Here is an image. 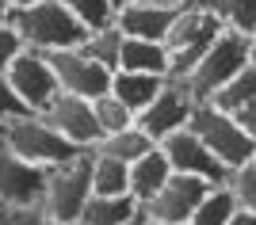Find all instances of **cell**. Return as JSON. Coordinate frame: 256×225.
<instances>
[{
	"instance_id": "32",
	"label": "cell",
	"mask_w": 256,
	"mask_h": 225,
	"mask_svg": "<svg viewBox=\"0 0 256 225\" xmlns=\"http://www.w3.org/2000/svg\"><path fill=\"white\" fill-rule=\"evenodd\" d=\"M160 4H172V8H195V4H206V0H160Z\"/></svg>"
},
{
	"instance_id": "11",
	"label": "cell",
	"mask_w": 256,
	"mask_h": 225,
	"mask_svg": "<svg viewBox=\"0 0 256 225\" xmlns=\"http://www.w3.org/2000/svg\"><path fill=\"white\" fill-rule=\"evenodd\" d=\"M214 191V183L203 180V176H192V172H172L168 183L153 195L150 203L142 206L150 218H164V222H184L195 214V206L203 203L206 195Z\"/></svg>"
},
{
	"instance_id": "6",
	"label": "cell",
	"mask_w": 256,
	"mask_h": 225,
	"mask_svg": "<svg viewBox=\"0 0 256 225\" xmlns=\"http://www.w3.org/2000/svg\"><path fill=\"white\" fill-rule=\"evenodd\" d=\"M188 126H192L195 134H199V138H203L234 172L256 161V138L241 126V122H237L234 115H230V111L214 107L210 99L195 103V115H192V122H188Z\"/></svg>"
},
{
	"instance_id": "22",
	"label": "cell",
	"mask_w": 256,
	"mask_h": 225,
	"mask_svg": "<svg viewBox=\"0 0 256 225\" xmlns=\"http://www.w3.org/2000/svg\"><path fill=\"white\" fill-rule=\"evenodd\" d=\"M237 210H241L237 191L230 187V183H222V187H214L203 203L195 206V214L188 218V225H230Z\"/></svg>"
},
{
	"instance_id": "19",
	"label": "cell",
	"mask_w": 256,
	"mask_h": 225,
	"mask_svg": "<svg viewBox=\"0 0 256 225\" xmlns=\"http://www.w3.org/2000/svg\"><path fill=\"white\" fill-rule=\"evenodd\" d=\"M92 149H96V153H107V157H118V161H126V164H134L138 157H146L150 149H157V141H153L150 134L134 122V126L118 130V134H104Z\"/></svg>"
},
{
	"instance_id": "20",
	"label": "cell",
	"mask_w": 256,
	"mask_h": 225,
	"mask_svg": "<svg viewBox=\"0 0 256 225\" xmlns=\"http://www.w3.org/2000/svg\"><path fill=\"white\" fill-rule=\"evenodd\" d=\"M92 195H130V164L92 149Z\"/></svg>"
},
{
	"instance_id": "12",
	"label": "cell",
	"mask_w": 256,
	"mask_h": 225,
	"mask_svg": "<svg viewBox=\"0 0 256 225\" xmlns=\"http://www.w3.org/2000/svg\"><path fill=\"white\" fill-rule=\"evenodd\" d=\"M46 195V168L23 161L0 141V210L8 206H38Z\"/></svg>"
},
{
	"instance_id": "13",
	"label": "cell",
	"mask_w": 256,
	"mask_h": 225,
	"mask_svg": "<svg viewBox=\"0 0 256 225\" xmlns=\"http://www.w3.org/2000/svg\"><path fill=\"white\" fill-rule=\"evenodd\" d=\"M38 115H42L58 134H65L73 145H80V149H92V145L104 138V130H100V122H96V107H92V99H84V96L62 92V96L54 99L50 107H42Z\"/></svg>"
},
{
	"instance_id": "4",
	"label": "cell",
	"mask_w": 256,
	"mask_h": 225,
	"mask_svg": "<svg viewBox=\"0 0 256 225\" xmlns=\"http://www.w3.org/2000/svg\"><path fill=\"white\" fill-rule=\"evenodd\" d=\"M248 65H252L248 61V34L226 27V31L218 34V42L206 50L203 61L195 65L184 80H188V88H192V96L203 103V99H214L237 73H245Z\"/></svg>"
},
{
	"instance_id": "21",
	"label": "cell",
	"mask_w": 256,
	"mask_h": 225,
	"mask_svg": "<svg viewBox=\"0 0 256 225\" xmlns=\"http://www.w3.org/2000/svg\"><path fill=\"white\" fill-rule=\"evenodd\" d=\"M210 103H214V107H222V111H230L234 118L256 111V65H248L245 73H237L234 80L210 99Z\"/></svg>"
},
{
	"instance_id": "26",
	"label": "cell",
	"mask_w": 256,
	"mask_h": 225,
	"mask_svg": "<svg viewBox=\"0 0 256 225\" xmlns=\"http://www.w3.org/2000/svg\"><path fill=\"white\" fill-rule=\"evenodd\" d=\"M218 15H222L226 27H234L241 34L256 31V0H206Z\"/></svg>"
},
{
	"instance_id": "34",
	"label": "cell",
	"mask_w": 256,
	"mask_h": 225,
	"mask_svg": "<svg viewBox=\"0 0 256 225\" xmlns=\"http://www.w3.org/2000/svg\"><path fill=\"white\" fill-rule=\"evenodd\" d=\"M146 225H184V222H164V218H150L146 214Z\"/></svg>"
},
{
	"instance_id": "36",
	"label": "cell",
	"mask_w": 256,
	"mask_h": 225,
	"mask_svg": "<svg viewBox=\"0 0 256 225\" xmlns=\"http://www.w3.org/2000/svg\"><path fill=\"white\" fill-rule=\"evenodd\" d=\"M111 4H115V11H122V8H130L134 0H111Z\"/></svg>"
},
{
	"instance_id": "33",
	"label": "cell",
	"mask_w": 256,
	"mask_h": 225,
	"mask_svg": "<svg viewBox=\"0 0 256 225\" xmlns=\"http://www.w3.org/2000/svg\"><path fill=\"white\" fill-rule=\"evenodd\" d=\"M248 61H252V65H256V31H252V34H248Z\"/></svg>"
},
{
	"instance_id": "23",
	"label": "cell",
	"mask_w": 256,
	"mask_h": 225,
	"mask_svg": "<svg viewBox=\"0 0 256 225\" xmlns=\"http://www.w3.org/2000/svg\"><path fill=\"white\" fill-rule=\"evenodd\" d=\"M122 46H126V31L118 27V23H111V27H100V31L88 34L84 50L92 57H96L100 65H107L111 73L118 69V61H122Z\"/></svg>"
},
{
	"instance_id": "30",
	"label": "cell",
	"mask_w": 256,
	"mask_h": 225,
	"mask_svg": "<svg viewBox=\"0 0 256 225\" xmlns=\"http://www.w3.org/2000/svg\"><path fill=\"white\" fill-rule=\"evenodd\" d=\"M230 187L237 191V203L256 214V164L237 168V172H234V180H230Z\"/></svg>"
},
{
	"instance_id": "37",
	"label": "cell",
	"mask_w": 256,
	"mask_h": 225,
	"mask_svg": "<svg viewBox=\"0 0 256 225\" xmlns=\"http://www.w3.org/2000/svg\"><path fill=\"white\" fill-rule=\"evenodd\" d=\"M27 4H38V0H12V8H27Z\"/></svg>"
},
{
	"instance_id": "25",
	"label": "cell",
	"mask_w": 256,
	"mask_h": 225,
	"mask_svg": "<svg viewBox=\"0 0 256 225\" xmlns=\"http://www.w3.org/2000/svg\"><path fill=\"white\" fill-rule=\"evenodd\" d=\"M62 4L73 11L80 23H84L88 31H100V27L118 23V11H115V4H111V0H62Z\"/></svg>"
},
{
	"instance_id": "24",
	"label": "cell",
	"mask_w": 256,
	"mask_h": 225,
	"mask_svg": "<svg viewBox=\"0 0 256 225\" xmlns=\"http://www.w3.org/2000/svg\"><path fill=\"white\" fill-rule=\"evenodd\" d=\"M92 107H96V122H100V130L104 134H118V130H126V126H134L138 122V115L122 103V99L115 96V92H104V96H96L92 99Z\"/></svg>"
},
{
	"instance_id": "9",
	"label": "cell",
	"mask_w": 256,
	"mask_h": 225,
	"mask_svg": "<svg viewBox=\"0 0 256 225\" xmlns=\"http://www.w3.org/2000/svg\"><path fill=\"white\" fill-rule=\"evenodd\" d=\"M4 76L12 80V88L23 96V103H27L31 111L50 107L54 99L62 96V80H58V73H54L46 50H31V46H27V50L12 61V69Z\"/></svg>"
},
{
	"instance_id": "5",
	"label": "cell",
	"mask_w": 256,
	"mask_h": 225,
	"mask_svg": "<svg viewBox=\"0 0 256 225\" xmlns=\"http://www.w3.org/2000/svg\"><path fill=\"white\" fill-rule=\"evenodd\" d=\"M88 199H92V149L76 153L73 161H65V164L46 168L42 206L58 222L76 225L80 214H84V206H88Z\"/></svg>"
},
{
	"instance_id": "16",
	"label": "cell",
	"mask_w": 256,
	"mask_h": 225,
	"mask_svg": "<svg viewBox=\"0 0 256 225\" xmlns=\"http://www.w3.org/2000/svg\"><path fill=\"white\" fill-rule=\"evenodd\" d=\"M164 80H168V76H157V73H126V69H118V73L111 76V92H115V96L122 99L134 115H142V111L160 96Z\"/></svg>"
},
{
	"instance_id": "1",
	"label": "cell",
	"mask_w": 256,
	"mask_h": 225,
	"mask_svg": "<svg viewBox=\"0 0 256 225\" xmlns=\"http://www.w3.org/2000/svg\"><path fill=\"white\" fill-rule=\"evenodd\" d=\"M8 23L23 34V42L31 50H76L92 34L62 0H38L27 8H12Z\"/></svg>"
},
{
	"instance_id": "15",
	"label": "cell",
	"mask_w": 256,
	"mask_h": 225,
	"mask_svg": "<svg viewBox=\"0 0 256 225\" xmlns=\"http://www.w3.org/2000/svg\"><path fill=\"white\" fill-rule=\"evenodd\" d=\"M168 176H172V161L164 157V149L157 145V149H150L146 157H138V161L130 164V195L146 206L153 195L168 183Z\"/></svg>"
},
{
	"instance_id": "3",
	"label": "cell",
	"mask_w": 256,
	"mask_h": 225,
	"mask_svg": "<svg viewBox=\"0 0 256 225\" xmlns=\"http://www.w3.org/2000/svg\"><path fill=\"white\" fill-rule=\"evenodd\" d=\"M0 141H4L16 157L38 164V168H54V164H65V161H73L76 153H84L80 145H73V141L65 138V134H58L38 111L8 122V126L0 130Z\"/></svg>"
},
{
	"instance_id": "2",
	"label": "cell",
	"mask_w": 256,
	"mask_h": 225,
	"mask_svg": "<svg viewBox=\"0 0 256 225\" xmlns=\"http://www.w3.org/2000/svg\"><path fill=\"white\" fill-rule=\"evenodd\" d=\"M226 31L222 15L210 8V4H195V8H184L172 23V31L164 34V50H168V76L184 80L195 65L203 61V54L218 42V34Z\"/></svg>"
},
{
	"instance_id": "10",
	"label": "cell",
	"mask_w": 256,
	"mask_h": 225,
	"mask_svg": "<svg viewBox=\"0 0 256 225\" xmlns=\"http://www.w3.org/2000/svg\"><path fill=\"white\" fill-rule=\"evenodd\" d=\"M54 73L62 80V92H73V96H84V99H96L104 92H111V69L100 65L96 57L88 54L84 46L76 50H46Z\"/></svg>"
},
{
	"instance_id": "14",
	"label": "cell",
	"mask_w": 256,
	"mask_h": 225,
	"mask_svg": "<svg viewBox=\"0 0 256 225\" xmlns=\"http://www.w3.org/2000/svg\"><path fill=\"white\" fill-rule=\"evenodd\" d=\"M184 8H172V4H160V0H134L130 8L118 11V27L130 34V38H153V42H164V34L172 31V23Z\"/></svg>"
},
{
	"instance_id": "8",
	"label": "cell",
	"mask_w": 256,
	"mask_h": 225,
	"mask_svg": "<svg viewBox=\"0 0 256 225\" xmlns=\"http://www.w3.org/2000/svg\"><path fill=\"white\" fill-rule=\"evenodd\" d=\"M195 103H199V99L192 96L188 80H176V76H168V80H164V88H160V96L138 115V126L160 145L168 134H176V130H188V122H192V115H195Z\"/></svg>"
},
{
	"instance_id": "27",
	"label": "cell",
	"mask_w": 256,
	"mask_h": 225,
	"mask_svg": "<svg viewBox=\"0 0 256 225\" xmlns=\"http://www.w3.org/2000/svg\"><path fill=\"white\" fill-rule=\"evenodd\" d=\"M0 225H65V222H58L38 203V206H8V210H0Z\"/></svg>"
},
{
	"instance_id": "28",
	"label": "cell",
	"mask_w": 256,
	"mask_h": 225,
	"mask_svg": "<svg viewBox=\"0 0 256 225\" xmlns=\"http://www.w3.org/2000/svg\"><path fill=\"white\" fill-rule=\"evenodd\" d=\"M23 115H31V107H27L23 96L12 88L8 76H0V130L8 126V122H16V118H23Z\"/></svg>"
},
{
	"instance_id": "7",
	"label": "cell",
	"mask_w": 256,
	"mask_h": 225,
	"mask_svg": "<svg viewBox=\"0 0 256 225\" xmlns=\"http://www.w3.org/2000/svg\"><path fill=\"white\" fill-rule=\"evenodd\" d=\"M160 149H164V157L172 161V172H192V176H203V180H210L214 187H222V183L234 180V168H230V164H226L192 126L168 134V138L160 141Z\"/></svg>"
},
{
	"instance_id": "31",
	"label": "cell",
	"mask_w": 256,
	"mask_h": 225,
	"mask_svg": "<svg viewBox=\"0 0 256 225\" xmlns=\"http://www.w3.org/2000/svg\"><path fill=\"white\" fill-rule=\"evenodd\" d=\"M230 225H256V214H252V210H245V206H241V210H237V214H234V222H230Z\"/></svg>"
},
{
	"instance_id": "39",
	"label": "cell",
	"mask_w": 256,
	"mask_h": 225,
	"mask_svg": "<svg viewBox=\"0 0 256 225\" xmlns=\"http://www.w3.org/2000/svg\"><path fill=\"white\" fill-rule=\"evenodd\" d=\"M252 164H256V161H252Z\"/></svg>"
},
{
	"instance_id": "35",
	"label": "cell",
	"mask_w": 256,
	"mask_h": 225,
	"mask_svg": "<svg viewBox=\"0 0 256 225\" xmlns=\"http://www.w3.org/2000/svg\"><path fill=\"white\" fill-rule=\"evenodd\" d=\"M8 11H12V0H0V19H8Z\"/></svg>"
},
{
	"instance_id": "29",
	"label": "cell",
	"mask_w": 256,
	"mask_h": 225,
	"mask_svg": "<svg viewBox=\"0 0 256 225\" xmlns=\"http://www.w3.org/2000/svg\"><path fill=\"white\" fill-rule=\"evenodd\" d=\"M23 50H27L23 34L16 31V27H12L8 19H0V76H4V73L12 69V61H16V57H20Z\"/></svg>"
},
{
	"instance_id": "38",
	"label": "cell",
	"mask_w": 256,
	"mask_h": 225,
	"mask_svg": "<svg viewBox=\"0 0 256 225\" xmlns=\"http://www.w3.org/2000/svg\"><path fill=\"white\" fill-rule=\"evenodd\" d=\"M126 225H146V210H142V214L134 218V222H126Z\"/></svg>"
},
{
	"instance_id": "17",
	"label": "cell",
	"mask_w": 256,
	"mask_h": 225,
	"mask_svg": "<svg viewBox=\"0 0 256 225\" xmlns=\"http://www.w3.org/2000/svg\"><path fill=\"white\" fill-rule=\"evenodd\" d=\"M142 214V203L134 195H92L76 225H126Z\"/></svg>"
},
{
	"instance_id": "18",
	"label": "cell",
	"mask_w": 256,
	"mask_h": 225,
	"mask_svg": "<svg viewBox=\"0 0 256 225\" xmlns=\"http://www.w3.org/2000/svg\"><path fill=\"white\" fill-rule=\"evenodd\" d=\"M118 69L126 73H157V76H168V50L164 42H153V38H130L126 34V46H122V61ZM115 69V73H118Z\"/></svg>"
}]
</instances>
